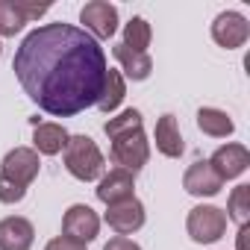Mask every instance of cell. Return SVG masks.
Listing matches in <instances>:
<instances>
[{
	"instance_id": "d6986e66",
	"label": "cell",
	"mask_w": 250,
	"mask_h": 250,
	"mask_svg": "<svg viewBox=\"0 0 250 250\" xmlns=\"http://www.w3.org/2000/svg\"><path fill=\"white\" fill-rule=\"evenodd\" d=\"M150 39H153V30H150V24L145 21V18H130L127 24H124V47L127 50H136V53H147V47H150Z\"/></svg>"
},
{
	"instance_id": "7a4b0ae2",
	"label": "cell",
	"mask_w": 250,
	"mask_h": 250,
	"mask_svg": "<svg viewBox=\"0 0 250 250\" xmlns=\"http://www.w3.org/2000/svg\"><path fill=\"white\" fill-rule=\"evenodd\" d=\"M65 168L74 180L80 183H91V180H100L103 177V168H106V159L100 153V147L94 145V139L88 136H68V145H65Z\"/></svg>"
},
{
	"instance_id": "83f0119b",
	"label": "cell",
	"mask_w": 250,
	"mask_h": 250,
	"mask_svg": "<svg viewBox=\"0 0 250 250\" xmlns=\"http://www.w3.org/2000/svg\"><path fill=\"white\" fill-rule=\"evenodd\" d=\"M0 53H3V44H0Z\"/></svg>"
},
{
	"instance_id": "484cf974",
	"label": "cell",
	"mask_w": 250,
	"mask_h": 250,
	"mask_svg": "<svg viewBox=\"0 0 250 250\" xmlns=\"http://www.w3.org/2000/svg\"><path fill=\"white\" fill-rule=\"evenodd\" d=\"M103 250H142V247L133 238H127V235H115V238H109L103 244Z\"/></svg>"
},
{
	"instance_id": "7c38bea8",
	"label": "cell",
	"mask_w": 250,
	"mask_h": 250,
	"mask_svg": "<svg viewBox=\"0 0 250 250\" xmlns=\"http://www.w3.org/2000/svg\"><path fill=\"white\" fill-rule=\"evenodd\" d=\"M183 188H186L191 197H215V194L224 188V183H221V177L212 171L209 159H203V162H194V165L186 168V174H183Z\"/></svg>"
},
{
	"instance_id": "8992f818",
	"label": "cell",
	"mask_w": 250,
	"mask_h": 250,
	"mask_svg": "<svg viewBox=\"0 0 250 250\" xmlns=\"http://www.w3.org/2000/svg\"><path fill=\"white\" fill-rule=\"evenodd\" d=\"M80 21L85 24V33L94 39V42H103V39H112L118 33V9L106 0H91L80 9Z\"/></svg>"
},
{
	"instance_id": "4316f807",
	"label": "cell",
	"mask_w": 250,
	"mask_h": 250,
	"mask_svg": "<svg viewBox=\"0 0 250 250\" xmlns=\"http://www.w3.org/2000/svg\"><path fill=\"white\" fill-rule=\"evenodd\" d=\"M247 232H250V224L238 227V235H235V247L238 250H247Z\"/></svg>"
},
{
	"instance_id": "ac0fdd59",
	"label": "cell",
	"mask_w": 250,
	"mask_h": 250,
	"mask_svg": "<svg viewBox=\"0 0 250 250\" xmlns=\"http://www.w3.org/2000/svg\"><path fill=\"white\" fill-rule=\"evenodd\" d=\"M124 97H127V83H124L121 71L109 68V71H106V83H103V91H100V97H97V109L109 115V112H115V109L124 103Z\"/></svg>"
},
{
	"instance_id": "6da1fadb",
	"label": "cell",
	"mask_w": 250,
	"mask_h": 250,
	"mask_svg": "<svg viewBox=\"0 0 250 250\" xmlns=\"http://www.w3.org/2000/svg\"><path fill=\"white\" fill-rule=\"evenodd\" d=\"M12 71L27 97L53 118H71L91 106L106 83V53L74 24H42L15 50Z\"/></svg>"
},
{
	"instance_id": "d4e9b609",
	"label": "cell",
	"mask_w": 250,
	"mask_h": 250,
	"mask_svg": "<svg viewBox=\"0 0 250 250\" xmlns=\"http://www.w3.org/2000/svg\"><path fill=\"white\" fill-rule=\"evenodd\" d=\"M44 250H85V244H80V241H74L68 235H56V238H50L44 244Z\"/></svg>"
},
{
	"instance_id": "7402d4cb",
	"label": "cell",
	"mask_w": 250,
	"mask_h": 250,
	"mask_svg": "<svg viewBox=\"0 0 250 250\" xmlns=\"http://www.w3.org/2000/svg\"><path fill=\"white\" fill-rule=\"evenodd\" d=\"M133 130H142V112L139 109H124L121 115H115L103 124V133L109 136V142L124 136V133H133Z\"/></svg>"
},
{
	"instance_id": "5bb4252c",
	"label": "cell",
	"mask_w": 250,
	"mask_h": 250,
	"mask_svg": "<svg viewBox=\"0 0 250 250\" xmlns=\"http://www.w3.org/2000/svg\"><path fill=\"white\" fill-rule=\"evenodd\" d=\"M153 139H156V150L168 159H180L186 145H183V133H180V124H177V115L165 112L159 121H156V130H153Z\"/></svg>"
},
{
	"instance_id": "e0dca14e",
	"label": "cell",
	"mask_w": 250,
	"mask_h": 250,
	"mask_svg": "<svg viewBox=\"0 0 250 250\" xmlns=\"http://www.w3.org/2000/svg\"><path fill=\"white\" fill-rule=\"evenodd\" d=\"M197 127H200L203 136H212V139H227V136L235 133L232 118H229L224 109H215V106L197 109Z\"/></svg>"
},
{
	"instance_id": "4fadbf2b",
	"label": "cell",
	"mask_w": 250,
	"mask_h": 250,
	"mask_svg": "<svg viewBox=\"0 0 250 250\" xmlns=\"http://www.w3.org/2000/svg\"><path fill=\"white\" fill-rule=\"evenodd\" d=\"M36 241V229L27 218L9 215L0 221V250H30Z\"/></svg>"
},
{
	"instance_id": "9c48e42d",
	"label": "cell",
	"mask_w": 250,
	"mask_h": 250,
	"mask_svg": "<svg viewBox=\"0 0 250 250\" xmlns=\"http://www.w3.org/2000/svg\"><path fill=\"white\" fill-rule=\"evenodd\" d=\"M103 221H106L118 235H133V232H139V229L145 227V203H142L139 197L112 203V206H106Z\"/></svg>"
},
{
	"instance_id": "9a60e30c",
	"label": "cell",
	"mask_w": 250,
	"mask_h": 250,
	"mask_svg": "<svg viewBox=\"0 0 250 250\" xmlns=\"http://www.w3.org/2000/svg\"><path fill=\"white\" fill-rule=\"evenodd\" d=\"M112 56L118 59V65H121V71H124L121 77H127V80H133V83L147 80L150 71H153L150 53H136V50H127L124 44H115V47H112Z\"/></svg>"
},
{
	"instance_id": "cb8c5ba5",
	"label": "cell",
	"mask_w": 250,
	"mask_h": 250,
	"mask_svg": "<svg viewBox=\"0 0 250 250\" xmlns=\"http://www.w3.org/2000/svg\"><path fill=\"white\" fill-rule=\"evenodd\" d=\"M18 9L24 12V18H27V24H30V21H39L50 6H47V3H27V0H18Z\"/></svg>"
},
{
	"instance_id": "3957f363",
	"label": "cell",
	"mask_w": 250,
	"mask_h": 250,
	"mask_svg": "<svg viewBox=\"0 0 250 250\" xmlns=\"http://www.w3.org/2000/svg\"><path fill=\"white\" fill-rule=\"evenodd\" d=\"M112 162L130 174L142 171L150 162V142H147L145 130H133V133L112 139Z\"/></svg>"
},
{
	"instance_id": "52a82bcc",
	"label": "cell",
	"mask_w": 250,
	"mask_h": 250,
	"mask_svg": "<svg viewBox=\"0 0 250 250\" xmlns=\"http://www.w3.org/2000/svg\"><path fill=\"white\" fill-rule=\"evenodd\" d=\"M42 171V159L33 147H15L3 156V162H0V177H6L18 186H30Z\"/></svg>"
},
{
	"instance_id": "44dd1931",
	"label": "cell",
	"mask_w": 250,
	"mask_h": 250,
	"mask_svg": "<svg viewBox=\"0 0 250 250\" xmlns=\"http://www.w3.org/2000/svg\"><path fill=\"white\" fill-rule=\"evenodd\" d=\"M24 27H27V18L18 9V0H0V39L18 36Z\"/></svg>"
},
{
	"instance_id": "603a6c76",
	"label": "cell",
	"mask_w": 250,
	"mask_h": 250,
	"mask_svg": "<svg viewBox=\"0 0 250 250\" xmlns=\"http://www.w3.org/2000/svg\"><path fill=\"white\" fill-rule=\"evenodd\" d=\"M24 197H27V188H24V186L12 183V180H6V177H0V203L12 206V203H21Z\"/></svg>"
},
{
	"instance_id": "8fae6325",
	"label": "cell",
	"mask_w": 250,
	"mask_h": 250,
	"mask_svg": "<svg viewBox=\"0 0 250 250\" xmlns=\"http://www.w3.org/2000/svg\"><path fill=\"white\" fill-rule=\"evenodd\" d=\"M94 194H97V200L106 203V206L121 203V200H130V197H136V174L124 171V168H112L109 174L100 177Z\"/></svg>"
},
{
	"instance_id": "2e32d148",
	"label": "cell",
	"mask_w": 250,
	"mask_h": 250,
	"mask_svg": "<svg viewBox=\"0 0 250 250\" xmlns=\"http://www.w3.org/2000/svg\"><path fill=\"white\" fill-rule=\"evenodd\" d=\"M68 145V130L62 124H36L33 130V150L42 156H56Z\"/></svg>"
},
{
	"instance_id": "ba28073f",
	"label": "cell",
	"mask_w": 250,
	"mask_h": 250,
	"mask_svg": "<svg viewBox=\"0 0 250 250\" xmlns=\"http://www.w3.org/2000/svg\"><path fill=\"white\" fill-rule=\"evenodd\" d=\"M62 232L68 238H74V241H80V244L88 247V241H94L97 232H100V218H97V212L91 206L74 203L65 212V218H62Z\"/></svg>"
},
{
	"instance_id": "277c9868",
	"label": "cell",
	"mask_w": 250,
	"mask_h": 250,
	"mask_svg": "<svg viewBox=\"0 0 250 250\" xmlns=\"http://www.w3.org/2000/svg\"><path fill=\"white\" fill-rule=\"evenodd\" d=\"M186 229H188L191 241H197V244H215V241L224 238V232H227V215H224V209H218V206L200 203V206H194V209L188 212Z\"/></svg>"
},
{
	"instance_id": "ffe728a7",
	"label": "cell",
	"mask_w": 250,
	"mask_h": 250,
	"mask_svg": "<svg viewBox=\"0 0 250 250\" xmlns=\"http://www.w3.org/2000/svg\"><path fill=\"white\" fill-rule=\"evenodd\" d=\"M224 215H227V221H235L238 227L250 224V186H247V183H241V186L232 188Z\"/></svg>"
},
{
	"instance_id": "30bf717a",
	"label": "cell",
	"mask_w": 250,
	"mask_h": 250,
	"mask_svg": "<svg viewBox=\"0 0 250 250\" xmlns=\"http://www.w3.org/2000/svg\"><path fill=\"white\" fill-rule=\"evenodd\" d=\"M209 165H212V171L221 177V183L235 180V177H241V174L250 168V150H247L244 145H235V142L221 145V147L212 153Z\"/></svg>"
},
{
	"instance_id": "5b68a950",
	"label": "cell",
	"mask_w": 250,
	"mask_h": 250,
	"mask_svg": "<svg viewBox=\"0 0 250 250\" xmlns=\"http://www.w3.org/2000/svg\"><path fill=\"white\" fill-rule=\"evenodd\" d=\"M212 39H215L218 47L238 50V47H244L247 39H250V24H247V18H244L241 12L227 9V12H221V15L212 21Z\"/></svg>"
}]
</instances>
